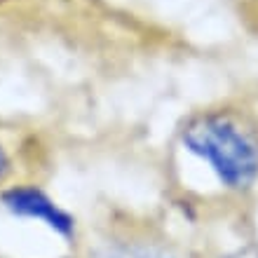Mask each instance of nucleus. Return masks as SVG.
<instances>
[{"label":"nucleus","instance_id":"obj_1","mask_svg":"<svg viewBox=\"0 0 258 258\" xmlns=\"http://www.w3.org/2000/svg\"><path fill=\"white\" fill-rule=\"evenodd\" d=\"M181 146L209 171L218 190L246 202L258 190V122L235 106L197 110L178 132Z\"/></svg>","mask_w":258,"mask_h":258},{"label":"nucleus","instance_id":"obj_2","mask_svg":"<svg viewBox=\"0 0 258 258\" xmlns=\"http://www.w3.org/2000/svg\"><path fill=\"white\" fill-rule=\"evenodd\" d=\"M207 249L150 218H110L80 235L78 258H204Z\"/></svg>","mask_w":258,"mask_h":258},{"label":"nucleus","instance_id":"obj_3","mask_svg":"<svg viewBox=\"0 0 258 258\" xmlns=\"http://www.w3.org/2000/svg\"><path fill=\"white\" fill-rule=\"evenodd\" d=\"M0 204L10 216L45 225L52 235L61 237L68 244L80 242L82 230L78 218L38 185H12L0 195Z\"/></svg>","mask_w":258,"mask_h":258},{"label":"nucleus","instance_id":"obj_4","mask_svg":"<svg viewBox=\"0 0 258 258\" xmlns=\"http://www.w3.org/2000/svg\"><path fill=\"white\" fill-rule=\"evenodd\" d=\"M204 258H258V237H244L232 244L207 249Z\"/></svg>","mask_w":258,"mask_h":258}]
</instances>
